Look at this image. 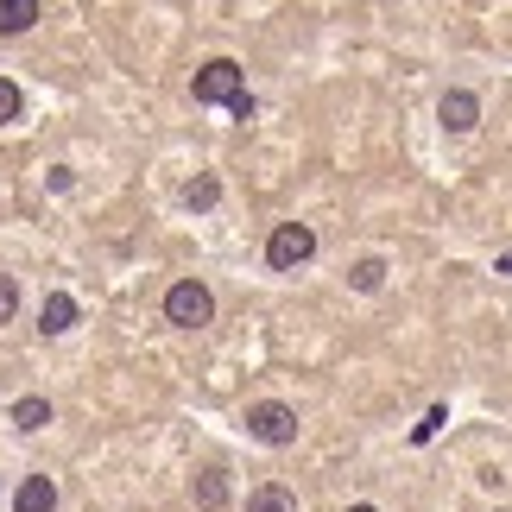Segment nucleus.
<instances>
[{
    "label": "nucleus",
    "instance_id": "7",
    "mask_svg": "<svg viewBox=\"0 0 512 512\" xmlns=\"http://www.w3.org/2000/svg\"><path fill=\"white\" fill-rule=\"evenodd\" d=\"M19 512H57V481L51 475H26V487H19Z\"/></svg>",
    "mask_w": 512,
    "mask_h": 512
},
{
    "label": "nucleus",
    "instance_id": "16",
    "mask_svg": "<svg viewBox=\"0 0 512 512\" xmlns=\"http://www.w3.org/2000/svg\"><path fill=\"white\" fill-rule=\"evenodd\" d=\"M443 424H449V411H443V405H430V418H424L418 430H411V443H430V437H437Z\"/></svg>",
    "mask_w": 512,
    "mask_h": 512
},
{
    "label": "nucleus",
    "instance_id": "14",
    "mask_svg": "<svg viewBox=\"0 0 512 512\" xmlns=\"http://www.w3.org/2000/svg\"><path fill=\"white\" fill-rule=\"evenodd\" d=\"M7 121H19V83L0 76V127H7Z\"/></svg>",
    "mask_w": 512,
    "mask_h": 512
},
{
    "label": "nucleus",
    "instance_id": "1",
    "mask_svg": "<svg viewBox=\"0 0 512 512\" xmlns=\"http://www.w3.org/2000/svg\"><path fill=\"white\" fill-rule=\"evenodd\" d=\"M190 95H196V108H215V102H222L234 121H253V95H247V76H241L234 57H209V64L196 70Z\"/></svg>",
    "mask_w": 512,
    "mask_h": 512
},
{
    "label": "nucleus",
    "instance_id": "12",
    "mask_svg": "<svg viewBox=\"0 0 512 512\" xmlns=\"http://www.w3.org/2000/svg\"><path fill=\"white\" fill-rule=\"evenodd\" d=\"M348 285H354V291H380V285H386V260H354V266H348Z\"/></svg>",
    "mask_w": 512,
    "mask_h": 512
},
{
    "label": "nucleus",
    "instance_id": "3",
    "mask_svg": "<svg viewBox=\"0 0 512 512\" xmlns=\"http://www.w3.org/2000/svg\"><path fill=\"white\" fill-rule=\"evenodd\" d=\"M310 253H317V234H310L304 222H279V228H272V241H266V266L272 272H298Z\"/></svg>",
    "mask_w": 512,
    "mask_h": 512
},
{
    "label": "nucleus",
    "instance_id": "11",
    "mask_svg": "<svg viewBox=\"0 0 512 512\" xmlns=\"http://www.w3.org/2000/svg\"><path fill=\"white\" fill-rule=\"evenodd\" d=\"M45 424H51V405L38 399V392H32V399H19V405H13V430H45Z\"/></svg>",
    "mask_w": 512,
    "mask_h": 512
},
{
    "label": "nucleus",
    "instance_id": "13",
    "mask_svg": "<svg viewBox=\"0 0 512 512\" xmlns=\"http://www.w3.org/2000/svg\"><path fill=\"white\" fill-rule=\"evenodd\" d=\"M184 203H190V209H215V203H222V177H209V171H203V177H196V184L184 190Z\"/></svg>",
    "mask_w": 512,
    "mask_h": 512
},
{
    "label": "nucleus",
    "instance_id": "8",
    "mask_svg": "<svg viewBox=\"0 0 512 512\" xmlns=\"http://www.w3.org/2000/svg\"><path fill=\"white\" fill-rule=\"evenodd\" d=\"M190 500L203 506V512H215V506H228V481H222V468H203V475L190 481Z\"/></svg>",
    "mask_w": 512,
    "mask_h": 512
},
{
    "label": "nucleus",
    "instance_id": "15",
    "mask_svg": "<svg viewBox=\"0 0 512 512\" xmlns=\"http://www.w3.org/2000/svg\"><path fill=\"white\" fill-rule=\"evenodd\" d=\"M13 310H19V285L13 272H0V323H13Z\"/></svg>",
    "mask_w": 512,
    "mask_h": 512
},
{
    "label": "nucleus",
    "instance_id": "18",
    "mask_svg": "<svg viewBox=\"0 0 512 512\" xmlns=\"http://www.w3.org/2000/svg\"><path fill=\"white\" fill-rule=\"evenodd\" d=\"M348 512H380V506H348Z\"/></svg>",
    "mask_w": 512,
    "mask_h": 512
},
{
    "label": "nucleus",
    "instance_id": "17",
    "mask_svg": "<svg viewBox=\"0 0 512 512\" xmlns=\"http://www.w3.org/2000/svg\"><path fill=\"white\" fill-rule=\"evenodd\" d=\"M494 272H512V253H500V266H494Z\"/></svg>",
    "mask_w": 512,
    "mask_h": 512
},
{
    "label": "nucleus",
    "instance_id": "9",
    "mask_svg": "<svg viewBox=\"0 0 512 512\" xmlns=\"http://www.w3.org/2000/svg\"><path fill=\"white\" fill-rule=\"evenodd\" d=\"M247 512H298V494L279 487V481H266V487H253V494H247Z\"/></svg>",
    "mask_w": 512,
    "mask_h": 512
},
{
    "label": "nucleus",
    "instance_id": "10",
    "mask_svg": "<svg viewBox=\"0 0 512 512\" xmlns=\"http://www.w3.org/2000/svg\"><path fill=\"white\" fill-rule=\"evenodd\" d=\"M38 26V0H0V32L19 38V32H32Z\"/></svg>",
    "mask_w": 512,
    "mask_h": 512
},
{
    "label": "nucleus",
    "instance_id": "5",
    "mask_svg": "<svg viewBox=\"0 0 512 512\" xmlns=\"http://www.w3.org/2000/svg\"><path fill=\"white\" fill-rule=\"evenodd\" d=\"M437 114H443V127H449V133H475V127H481V102H475L468 89H449Z\"/></svg>",
    "mask_w": 512,
    "mask_h": 512
},
{
    "label": "nucleus",
    "instance_id": "2",
    "mask_svg": "<svg viewBox=\"0 0 512 512\" xmlns=\"http://www.w3.org/2000/svg\"><path fill=\"white\" fill-rule=\"evenodd\" d=\"M165 317H171L177 329H203V323L215 317L209 285H203V279H177V285L165 291Z\"/></svg>",
    "mask_w": 512,
    "mask_h": 512
},
{
    "label": "nucleus",
    "instance_id": "4",
    "mask_svg": "<svg viewBox=\"0 0 512 512\" xmlns=\"http://www.w3.org/2000/svg\"><path fill=\"white\" fill-rule=\"evenodd\" d=\"M247 430H253L260 443L285 449V443H298V411L279 405V399H260V405H247Z\"/></svg>",
    "mask_w": 512,
    "mask_h": 512
},
{
    "label": "nucleus",
    "instance_id": "6",
    "mask_svg": "<svg viewBox=\"0 0 512 512\" xmlns=\"http://www.w3.org/2000/svg\"><path fill=\"white\" fill-rule=\"evenodd\" d=\"M38 329H45V336H70V329H76V298H70V291H51V298H45Z\"/></svg>",
    "mask_w": 512,
    "mask_h": 512
}]
</instances>
